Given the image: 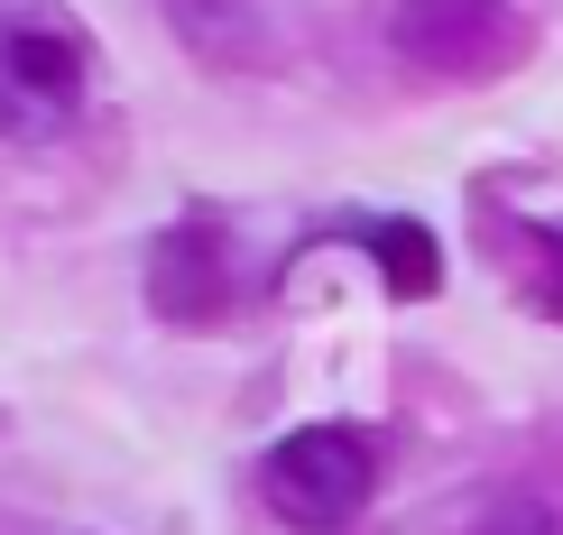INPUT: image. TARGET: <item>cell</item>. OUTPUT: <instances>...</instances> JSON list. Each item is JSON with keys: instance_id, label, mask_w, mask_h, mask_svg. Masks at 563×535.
Here are the masks:
<instances>
[{"instance_id": "6da1fadb", "label": "cell", "mask_w": 563, "mask_h": 535, "mask_svg": "<svg viewBox=\"0 0 563 535\" xmlns=\"http://www.w3.org/2000/svg\"><path fill=\"white\" fill-rule=\"evenodd\" d=\"M369 490H379V444H369L361 425H305V434H287V444L260 461V499L296 535L351 526L369 508Z\"/></svg>"}, {"instance_id": "7a4b0ae2", "label": "cell", "mask_w": 563, "mask_h": 535, "mask_svg": "<svg viewBox=\"0 0 563 535\" xmlns=\"http://www.w3.org/2000/svg\"><path fill=\"white\" fill-rule=\"evenodd\" d=\"M397 56L443 83H481L527 56V19L508 0H397Z\"/></svg>"}, {"instance_id": "3957f363", "label": "cell", "mask_w": 563, "mask_h": 535, "mask_svg": "<svg viewBox=\"0 0 563 535\" xmlns=\"http://www.w3.org/2000/svg\"><path fill=\"white\" fill-rule=\"evenodd\" d=\"M84 102V46L56 29H0V138H46Z\"/></svg>"}, {"instance_id": "277c9868", "label": "cell", "mask_w": 563, "mask_h": 535, "mask_svg": "<svg viewBox=\"0 0 563 535\" xmlns=\"http://www.w3.org/2000/svg\"><path fill=\"white\" fill-rule=\"evenodd\" d=\"M231 305V259H222V231L213 222H176L167 241L148 249V314L176 323V333H203Z\"/></svg>"}, {"instance_id": "5b68a950", "label": "cell", "mask_w": 563, "mask_h": 535, "mask_svg": "<svg viewBox=\"0 0 563 535\" xmlns=\"http://www.w3.org/2000/svg\"><path fill=\"white\" fill-rule=\"evenodd\" d=\"M472 535H563V480H508L472 517Z\"/></svg>"}, {"instance_id": "8992f818", "label": "cell", "mask_w": 563, "mask_h": 535, "mask_svg": "<svg viewBox=\"0 0 563 535\" xmlns=\"http://www.w3.org/2000/svg\"><path fill=\"white\" fill-rule=\"evenodd\" d=\"M369 249H379V277H388L397 296H434L443 287V259H434V241L416 222H379V231H369Z\"/></svg>"}]
</instances>
